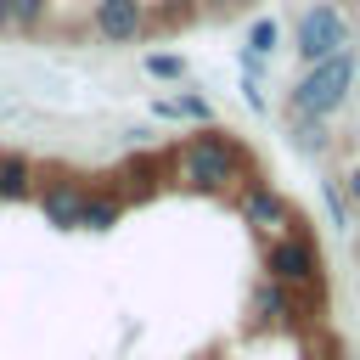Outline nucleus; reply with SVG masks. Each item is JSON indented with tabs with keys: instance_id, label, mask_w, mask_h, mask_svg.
Masks as SVG:
<instances>
[{
	"instance_id": "f257e3e1",
	"label": "nucleus",
	"mask_w": 360,
	"mask_h": 360,
	"mask_svg": "<svg viewBox=\"0 0 360 360\" xmlns=\"http://www.w3.org/2000/svg\"><path fill=\"white\" fill-rule=\"evenodd\" d=\"M248 180H259V169H253V152L231 129L208 124L191 141H180V152H174V186H186V191L225 197V191H242Z\"/></svg>"
},
{
	"instance_id": "f03ea898",
	"label": "nucleus",
	"mask_w": 360,
	"mask_h": 360,
	"mask_svg": "<svg viewBox=\"0 0 360 360\" xmlns=\"http://www.w3.org/2000/svg\"><path fill=\"white\" fill-rule=\"evenodd\" d=\"M354 79H360L354 51H338V56H326V62H309V68L298 73V84H292V112H304V118H332V112L349 101Z\"/></svg>"
},
{
	"instance_id": "7ed1b4c3",
	"label": "nucleus",
	"mask_w": 360,
	"mask_h": 360,
	"mask_svg": "<svg viewBox=\"0 0 360 360\" xmlns=\"http://www.w3.org/2000/svg\"><path fill=\"white\" fill-rule=\"evenodd\" d=\"M349 39H354V28H349V11H343L338 0H315V6H304L298 22H292V45H298L304 68L349 51Z\"/></svg>"
},
{
	"instance_id": "20e7f679",
	"label": "nucleus",
	"mask_w": 360,
	"mask_h": 360,
	"mask_svg": "<svg viewBox=\"0 0 360 360\" xmlns=\"http://www.w3.org/2000/svg\"><path fill=\"white\" fill-rule=\"evenodd\" d=\"M264 276L281 287H298V292H321V248L304 231H287L264 248Z\"/></svg>"
},
{
	"instance_id": "39448f33",
	"label": "nucleus",
	"mask_w": 360,
	"mask_h": 360,
	"mask_svg": "<svg viewBox=\"0 0 360 360\" xmlns=\"http://www.w3.org/2000/svg\"><path fill=\"white\" fill-rule=\"evenodd\" d=\"M84 197H90V180H79L73 169H51V174H39L34 208L45 214L51 231H79V219H84Z\"/></svg>"
},
{
	"instance_id": "423d86ee",
	"label": "nucleus",
	"mask_w": 360,
	"mask_h": 360,
	"mask_svg": "<svg viewBox=\"0 0 360 360\" xmlns=\"http://www.w3.org/2000/svg\"><path fill=\"white\" fill-rule=\"evenodd\" d=\"M90 28L101 45H141L152 17H146V0H96L90 6Z\"/></svg>"
},
{
	"instance_id": "0eeeda50",
	"label": "nucleus",
	"mask_w": 360,
	"mask_h": 360,
	"mask_svg": "<svg viewBox=\"0 0 360 360\" xmlns=\"http://www.w3.org/2000/svg\"><path fill=\"white\" fill-rule=\"evenodd\" d=\"M236 214H242V225H253V231H281V225L292 219V208L281 202V191H276L270 180H248V186L236 191Z\"/></svg>"
},
{
	"instance_id": "6e6552de",
	"label": "nucleus",
	"mask_w": 360,
	"mask_h": 360,
	"mask_svg": "<svg viewBox=\"0 0 360 360\" xmlns=\"http://www.w3.org/2000/svg\"><path fill=\"white\" fill-rule=\"evenodd\" d=\"M39 191V169L22 152H0V202H34Z\"/></svg>"
},
{
	"instance_id": "1a4fd4ad",
	"label": "nucleus",
	"mask_w": 360,
	"mask_h": 360,
	"mask_svg": "<svg viewBox=\"0 0 360 360\" xmlns=\"http://www.w3.org/2000/svg\"><path fill=\"white\" fill-rule=\"evenodd\" d=\"M124 208H129V197H124V191H107V186H90V197H84V219H79V231H112V225L124 219Z\"/></svg>"
},
{
	"instance_id": "9d476101",
	"label": "nucleus",
	"mask_w": 360,
	"mask_h": 360,
	"mask_svg": "<svg viewBox=\"0 0 360 360\" xmlns=\"http://www.w3.org/2000/svg\"><path fill=\"white\" fill-rule=\"evenodd\" d=\"M248 309H253L264 326H287V321H292V287H281V281H270V276H264V281L253 287Z\"/></svg>"
},
{
	"instance_id": "9b49d317",
	"label": "nucleus",
	"mask_w": 360,
	"mask_h": 360,
	"mask_svg": "<svg viewBox=\"0 0 360 360\" xmlns=\"http://www.w3.org/2000/svg\"><path fill=\"white\" fill-rule=\"evenodd\" d=\"M51 22V0H11V34H39Z\"/></svg>"
},
{
	"instance_id": "f8f14e48",
	"label": "nucleus",
	"mask_w": 360,
	"mask_h": 360,
	"mask_svg": "<svg viewBox=\"0 0 360 360\" xmlns=\"http://www.w3.org/2000/svg\"><path fill=\"white\" fill-rule=\"evenodd\" d=\"M276 45H281V28H276V17H259V22L248 28V56L259 62V56H270Z\"/></svg>"
},
{
	"instance_id": "ddd939ff",
	"label": "nucleus",
	"mask_w": 360,
	"mask_h": 360,
	"mask_svg": "<svg viewBox=\"0 0 360 360\" xmlns=\"http://www.w3.org/2000/svg\"><path fill=\"white\" fill-rule=\"evenodd\" d=\"M141 68H146L152 79H174V84L186 79V56H174V51H152V56H146Z\"/></svg>"
},
{
	"instance_id": "4468645a",
	"label": "nucleus",
	"mask_w": 360,
	"mask_h": 360,
	"mask_svg": "<svg viewBox=\"0 0 360 360\" xmlns=\"http://www.w3.org/2000/svg\"><path fill=\"white\" fill-rule=\"evenodd\" d=\"M158 112H169V118H202L208 124V101H197V96H169Z\"/></svg>"
},
{
	"instance_id": "2eb2a0df",
	"label": "nucleus",
	"mask_w": 360,
	"mask_h": 360,
	"mask_svg": "<svg viewBox=\"0 0 360 360\" xmlns=\"http://www.w3.org/2000/svg\"><path fill=\"white\" fill-rule=\"evenodd\" d=\"M326 118H304V112H292V129H298V146H326V129H321Z\"/></svg>"
},
{
	"instance_id": "dca6fc26",
	"label": "nucleus",
	"mask_w": 360,
	"mask_h": 360,
	"mask_svg": "<svg viewBox=\"0 0 360 360\" xmlns=\"http://www.w3.org/2000/svg\"><path fill=\"white\" fill-rule=\"evenodd\" d=\"M321 197H326V214H332V225H349V208H343V191H338L332 180H321Z\"/></svg>"
},
{
	"instance_id": "f3484780",
	"label": "nucleus",
	"mask_w": 360,
	"mask_h": 360,
	"mask_svg": "<svg viewBox=\"0 0 360 360\" xmlns=\"http://www.w3.org/2000/svg\"><path fill=\"white\" fill-rule=\"evenodd\" d=\"M343 197L360 208V163H349V174H343Z\"/></svg>"
},
{
	"instance_id": "a211bd4d",
	"label": "nucleus",
	"mask_w": 360,
	"mask_h": 360,
	"mask_svg": "<svg viewBox=\"0 0 360 360\" xmlns=\"http://www.w3.org/2000/svg\"><path fill=\"white\" fill-rule=\"evenodd\" d=\"M0 34H11V0H0Z\"/></svg>"
},
{
	"instance_id": "6ab92c4d",
	"label": "nucleus",
	"mask_w": 360,
	"mask_h": 360,
	"mask_svg": "<svg viewBox=\"0 0 360 360\" xmlns=\"http://www.w3.org/2000/svg\"><path fill=\"white\" fill-rule=\"evenodd\" d=\"M354 259H360V236H354Z\"/></svg>"
}]
</instances>
